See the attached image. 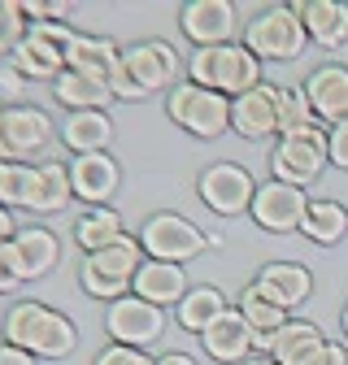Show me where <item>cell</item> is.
Returning a JSON list of instances; mask_svg holds the SVG:
<instances>
[{"instance_id":"cell-1","label":"cell","mask_w":348,"mask_h":365,"mask_svg":"<svg viewBox=\"0 0 348 365\" xmlns=\"http://www.w3.org/2000/svg\"><path fill=\"white\" fill-rule=\"evenodd\" d=\"M0 331H5V344L26 348L31 356H44V361H61L78 344V331H74L70 317L48 309V304H39V300H18L5 313Z\"/></svg>"},{"instance_id":"cell-2","label":"cell","mask_w":348,"mask_h":365,"mask_svg":"<svg viewBox=\"0 0 348 365\" xmlns=\"http://www.w3.org/2000/svg\"><path fill=\"white\" fill-rule=\"evenodd\" d=\"M188 83L222 91L227 101L248 96L252 87H261V61L244 48V43H222V48H196L188 57Z\"/></svg>"},{"instance_id":"cell-3","label":"cell","mask_w":348,"mask_h":365,"mask_svg":"<svg viewBox=\"0 0 348 365\" xmlns=\"http://www.w3.org/2000/svg\"><path fill=\"white\" fill-rule=\"evenodd\" d=\"M144 248H140V235H122L118 244L92 252V257H83V269H78V283L87 296H96V300H122L130 296V283H135V274L144 265Z\"/></svg>"},{"instance_id":"cell-4","label":"cell","mask_w":348,"mask_h":365,"mask_svg":"<svg viewBox=\"0 0 348 365\" xmlns=\"http://www.w3.org/2000/svg\"><path fill=\"white\" fill-rule=\"evenodd\" d=\"M165 113L174 126H183L196 140H218L222 130H231V101L222 91H209L196 83H179L165 96Z\"/></svg>"},{"instance_id":"cell-5","label":"cell","mask_w":348,"mask_h":365,"mask_svg":"<svg viewBox=\"0 0 348 365\" xmlns=\"http://www.w3.org/2000/svg\"><path fill=\"white\" fill-rule=\"evenodd\" d=\"M304 43H309V35H304L292 5H270L244 26V48L257 61H296Z\"/></svg>"},{"instance_id":"cell-6","label":"cell","mask_w":348,"mask_h":365,"mask_svg":"<svg viewBox=\"0 0 348 365\" xmlns=\"http://www.w3.org/2000/svg\"><path fill=\"white\" fill-rule=\"evenodd\" d=\"M140 248L148 261H170V265H183L192 257H200L209 248V235L200 226H192L179 213H153L140 226Z\"/></svg>"},{"instance_id":"cell-7","label":"cell","mask_w":348,"mask_h":365,"mask_svg":"<svg viewBox=\"0 0 348 365\" xmlns=\"http://www.w3.org/2000/svg\"><path fill=\"white\" fill-rule=\"evenodd\" d=\"M327 130L314 126L304 135H283L270 153V170L279 182H292V187H304V182H314L322 170H327Z\"/></svg>"},{"instance_id":"cell-8","label":"cell","mask_w":348,"mask_h":365,"mask_svg":"<svg viewBox=\"0 0 348 365\" xmlns=\"http://www.w3.org/2000/svg\"><path fill=\"white\" fill-rule=\"evenodd\" d=\"M196 192H200V200H205L213 213L235 217V213H248V209H252L257 182H252V174H248L244 165H235V161H213L209 170H200Z\"/></svg>"},{"instance_id":"cell-9","label":"cell","mask_w":348,"mask_h":365,"mask_svg":"<svg viewBox=\"0 0 348 365\" xmlns=\"http://www.w3.org/2000/svg\"><path fill=\"white\" fill-rule=\"evenodd\" d=\"M105 331L113 344H126V348H148L165 335V309L140 300V296H122L105 309Z\"/></svg>"},{"instance_id":"cell-10","label":"cell","mask_w":348,"mask_h":365,"mask_svg":"<svg viewBox=\"0 0 348 365\" xmlns=\"http://www.w3.org/2000/svg\"><path fill=\"white\" fill-rule=\"evenodd\" d=\"M252 222L261 226V231L270 235H287V231H300L304 213H309V196H304V187H292V182H261L257 196H252Z\"/></svg>"},{"instance_id":"cell-11","label":"cell","mask_w":348,"mask_h":365,"mask_svg":"<svg viewBox=\"0 0 348 365\" xmlns=\"http://www.w3.org/2000/svg\"><path fill=\"white\" fill-rule=\"evenodd\" d=\"M122 66L126 74L140 83V91H161V87H179V53L170 48L165 39H144V43H126L122 48Z\"/></svg>"},{"instance_id":"cell-12","label":"cell","mask_w":348,"mask_h":365,"mask_svg":"<svg viewBox=\"0 0 348 365\" xmlns=\"http://www.w3.org/2000/svg\"><path fill=\"white\" fill-rule=\"evenodd\" d=\"M53 135H57L53 118L44 109H35V105H14V109L0 113V140H5V148H9V161L26 165L35 153H44L53 144Z\"/></svg>"},{"instance_id":"cell-13","label":"cell","mask_w":348,"mask_h":365,"mask_svg":"<svg viewBox=\"0 0 348 365\" xmlns=\"http://www.w3.org/2000/svg\"><path fill=\"white\" fill-rule=\"evenodd\" d=\"M179 26L196 48H222V43H235L240 14L231 0H192L179 14Z\"/></svg>"},{"instance_id":"cell-14","label":"cell","mask_w":348,"mask_h":365,"mask_svg":"<svg viewBox=\"0 0 348 365\" xmlns=\"http://www.w3.org/2000/svg\"><path fill=\"white\" fill-rule=\"evenodd\" d=\"M304 101H309L314 118L327 126L348 122V66H339V61L314 66V74L304 78Z\"/></svg>"},{"instance_id":"cell-15","label":"cell","mask_w":348,"mask_h":365,"mask_svg":"<svg viewBox=\"0 0 348 365\" xmlns=\"http://www.w3.org/2000/svg\"><path fill=\"white\" fill-rule=\"evenodd\" d=\"M200 344H205V352H209L213 361H222V365H244V361L257 352V335H252V327L244 322L240 309L218 313L213 322L205 327Z\"/></svg>"},{"instance_id":"cell-16","label":"cell","mask_w":348,"mask_h":365,"mask_svg":"<svg viewBox=\"0 0 348 365\" xmlns=\"http://www.w3.org/2000/svg\"><path fill=\"white\" fill-rule=\"evenodd\" d=\"M252 287L266 296V300H275L279 309L292 313V309H300L304 300L314 296V274L304 269V265H296V261H270V265L257 269Z\"/></svg>"},{"instance_id":"cell-17","label":"cell","mask_w":348,"mask_h":365,"mask_svg":"<svg viewBox=\"0 0 348 365\" xmlns=\"http://www.w3.org/2000/svg\"><path fill=\"white\" fill-rule=\"evenodd\" d=\"M70 182H74V200L101 209L118 192L122 170H118V161L109 153H87V157H74L70 161Z\"/></svg>"},{"instance_id":"cell-18","label":"cell","mask_w":348,"mask_h":365,"mask_svg":"<svg viewBox=\"0 0 348 365\" xmlns=\"http://www.w3.org/2000/svg\"><path fill=\"white\" fill-rule=\"evenodd\" d=\"M231 130L244 140H266L279 135V87H252L248 96L231 101Z\"/></svg>"},{"instance_id":"cell-19","label":"cell","mask_w":348,"mask_h":365,"mask_svg":"<svg viewBox=\"0 0 348 365\" xmlns=\"http://www.w3.org/2000/svg\"><path fill=\"white\" fill-rule=\"evenodd\" d=\"M292 9L318 48H344L348 43V5H339V0H296Z\"/></svg>"},{"instance_id":"cell-20","label":"cell","mask_w":348,"mask_h":365,"mask_svg":"<svg viewBox=\"0 0 348 365\" xmlns=\"http://www.w3.org/2000/svg\"><path fill=\"white\" fill-rule=\"evenodd\" d=\"M118 66H122V48H118L113 39L74 31L70 48H66V70H74V74H87V78H96V83H109Z\"/></svg>"},{"instance_id":"cell-21","label":"cell","mask_w":348,"mask_h":365,"mask_svg":"<svg viewBox=\"0 0 348 365\" xmlns=\"http://www.w3.org/2000/svg\"><path fill=\"white\" fill-rule=\"evenodd\" d=\"M9 66L22 74V78H61L66 74V48L57 39H48L39 26H31L26 31V39L14 48V57H9Z\"/></svg>"},{"instance_id":"cell-22","label":"cell","mask_w":348,"mask_h":365,"mask_svg":"<svg viewBox=\"0 0 348 365\" xmlns=\"http://www.w3.org/2000/svg\"><path fill=\"white\" fill-rule=\"evenodd\" d=\"M188 292L192 287H188L183 265H170V261H144L140 274H135V283H130V296H140V300H148L157 309H170V304L179 309V300Z\"/></svg>"},{"instance_id":"cell-23","label":"cell","mask_w":348,"mask_h":365,"mask_svg":"<svg viewBox=\"0 0 348 365\" xmlns=\"http://www.w3.org/2000/svg\"><path fill=\"white\" fill-rule=\"evenodd\" d=\"M61 144H66L74 157H87V153H109V144H113V118H109L105 109L66 113V122H61Z\"/></svg>"},{"instance_id":"cell-24","label":"cell","mask_w":348,"mask_h":365,"mask_svg":"<svg viewBox=\"0 0 348 365\" xmlns=\"http://www.w3.org/2000/svg\"><path fill=\"white\" fill-rule=\"evenodd\" d=\"M322 344H327V335L314 322H296V317H287V327H279L270 339H257V352L275 356L279 365H300L304 356H314Z\"/></svg>"},{"instance_id":"cell-25","label":"cell","mask_w":348,"mask_h":365,"mask_svg":"<svg viewBox=\"0 0 348 365\" xmlns=\"http://www.w3.org/2000/svg\"><path fill=\"white\" fill-rule=\"evenodd\" d=\"M14 252H18L22 274H26V283H31V279L53 274V265L61 261V240L48 231V226H22V231L14 235Z\"/></svg>"},{"instance_id":"cell-26","label":"cell","mask_w":348,"mask_h":365,"mask_svg":"<svg viewBox=\"0 0 348 365\" xmlns=\"http://www.w3.org/2000/svg\"><path fill=\"white\" fill-rule=\"evenodd\" d=\"M53 96H57V105H66V113H83V109H105L109 113V105H113L109 83H96V78L74 74V70H66L53 83Z\"/></svg>"},{"instance_id":"cell-27","label":"cell","mask_w":348,"mask_h":365,"mask_svg":"<svg viewBox=\"0 0 348 365\" xmlns=\"http://www.w3.org/2000/svg\"><path fill=\"white\" fill-rule=\"evenodd\" d=\"M126 231H122V217H118V209H109V205H101V209H87V213H78L74 217V244L92 257V252H101V248H109V244H118Z\"/></svg>"},{"instance_id":"cell-28","label":"cell","mask_w":348,"mask_h":365,"mask_svg":"<svg viewBox=\"0 0 348 365\" xmlns=\"http://www.w3.org/2000/svg\"><path fill=\"white\" fill-rule=\"evenodd\" d=\"M300 231L309 235L314 244L331 248V244H339L348 235V209L339 200H309V213H304Z\"/></svg>"},{"instance_id":"cell-29","label":"cell","mask_w":348,"mask_h":365,"mask_svg":"<svg viewBox=\"0 0 348 365\" xmlns=\"http://www.w3.org/2000/svg\"><path fill=\"white\" fill-rule=\"evenodd\" d=\"M231 304H227V296L218 292V287H192L183 300H179V309H174V317H179V327L183 331H196V335H205V327L213 322L218 313H227Z\"/></svg>"},{"instance_id":"cell-30","label":"cell","mask_w":348,"mask_h":365,"mask_svg":"<svg viewBox=\"0 0 348 365\" xmlns=\"http://www.w3.org/2000/svg\"><path fill=\"white\" fill-rule=\"evenodd\" d=\"M235 309L244 313V322L252 327V335H257V339H270L279 327H287V309H279L275 300H266L252 283L244 287V296H240V304H235Z\"/></svg>"},{"instance_id":"cell-31","label":"cell","mask_w":348,"mask_h":365,"mask_svg":"<svg viewBox=\"0 0 348 365\" xmlns=\"http://www.w3.org/2000/svg\"><path fill=\"white\" fill-rule=\"evenodd\" d=\"M314 126H318V118H314L309 101H304V87H283L279 91V140L283 135H304Z\"/></svg>"},{"instance_id":"cell-32","label":"cell","mask_w":348,"mask_h":365,"mask_svg":"<svg viewBox=\"0 0 348 365\" xmlns=\"http://www.w3.org/2000/svg\"><path fill=\"white\" fill-rule=\"evenodd\" d=\"M31 22L22 18V5L18 0H0V57H14V48L26 39Z\"/></svg>"},{"instance_id":"cell-33","label":"cell","mask_w":348,"mask_h":365,"mask_svg":"<svg viewBox=\"0 0 348 365\" xmlns=\"http://www.w3.org/2000/svg\"><path fill=\"white\" fill-rule=\"evenodd\" d=\"M26 283V274H22V261L14 252V240L9 244H0V296H9Z\"/></svg>"},{"instance_id":"cell-34","label":"cell","mask_w":348,"mask_h":365,"mask_svg":"<svg viewBox=\"0 0 348 365\" xmlns=\"http://www.w3.org/2000/svg\"><path fill=\"white\" fill-rule=\"evenodd\" d=\"M96 365H157L144 348H126V344H109L96 352Z\"/></svg>"},{"instance_id":"cell-35","label":"cell","mask_w":348,"mask_h":365,"mask_svg":"<svg viewBox=\"0 0 348 365\" xmlns=\"http://www.w3.org/2000/svg\"><path fill=\"white\" fill-rule=\"evenodd\" d=\"M327 157H331V165L348 170V122H339V126L327 130Z\"/></svg>"},{"instance_id":"cell-36","label":"cell","mask_w":348,"mask_h":365,"mask_svg":"<svg viewBox=\"0 0 348 365\" xmlns=\"http://www.w3.org/2000/svg\"><path fill=\"white\" fill-rule=\"evenodd\" d=\"M22 91H26V78H22L14 66H5V70H0V101L14 109V105L22 101Z\"/></svg>"},{"instance_id":"cell-37","label":"cell","mask_w":348,"mask_h":365,"mask_svg":"<svg viewBox=\"0 0 348 365\" xmlns=\"http://www.w3.org/2000/svg\"><path fill=\"white\" fill-rule=\"evenodd\" d=\"M109 91H113V101H140L144 91H140V83L126 74V66H118L113 70V78H109Z\"/></svg>"},{"instance_id":"cell-38","label":"cell","mask_w":348,"mask_h":365,"mask_svg":"<svg viewBox=\"0 0 348 365\" xmlns=\"http://www.w3.org/2000/svg\"><path fill=\"white\" fill-rule=\"evenodd\" d=\"M300 365H348V348H344V344H331V339H327V344H322V348H318L314 356H304Z\"/></svg>"},{"instance_id":"cell-39","label":"cell","mask_w":348,"mask_h":365,"mask_svg":"<svg viewBox=\"0 0 348 365\" xmlns=\"http://www.w3.org/2000/svg\"><path fill=\"white\" fill-rule=\"evenodd\" d=\"M39 356H31L26 348H14V344H5L0 348V365H35Z\"/></svg>"},{"instance_id":"cell-40","label":"cell","mask_w":348,"mask_h":365,"mask_svg":"<svg viewBox=\"0 0 348 365\" xmlns=\"http://www.w3.org/2000/svg\"><path fill=\"white\" fill-rule=\"evenodd\" d=\"M18 235V222H14V209H5L0 205V244H9Z\"/></svg>"},{"instance_id":"cell-41","label":"cell","mask_w":348,"mask_h":365,"mask_svg":"<svg viewBox=\"0 0 348 365\" xmlns=\"http://www.w3.org/2000/svg\"><path fill=\"white\" fill-rule=\"evenodd\" d=\"M157 365H196L188 352H165V356H157Z\"/></svg>"},{"instance_id":"cell-42","label":"cell","mask_w":348,"mask_h":365,"mask_svg":"<svg viewBox=\"0 0 348 365\" xmlns=\"http://www.w3.org/2000/svg\"><path fill=\"white\" fill-rule=\"evenodd\" d=\"M244 365H279V361H275V356H248Z\"/></svg>"},{"instance_id":"cell-43","label":"cell","mask_w":348,"mask_h":365,"mask_svg":"<svg viewBox=\"0 0 348 365\" xmlns=\"http://www.w3.org/2000/svg\"><path fill=\"white\" fill-rule=\"evenodd\" d=\"M339 327H344V335H348V304H344V313H339Z\"/></svg>"},{"instance_id":"cell-44","label":"cell","mask_w":348,"mask_h":365,"mask_svg":"<svg viewBox=\"0 0 348 365\" xmlns=\"http://www.w3.org/2000/svg\"><path fill=\"white\" fill-rule=\"evenodd\" d=\"M5 165H9V161H0V178H5Z\"/></svg>"},{"instance_id":"cell-45","label":"cell","mask_w":348,"mask_h":365,"mask_svg":"<svg viewBox=\"0 0 348 365\" xmlns=\"http://www.w3.org/2000/svg\"><path fill=\"white\" fill-rule=\"evenodd\" d=\"M0 339H5V331H0ZM0 348H5V344H0Z\"/></svg>"},{"instance_id":"cell-46","label":"cell","mask_w":348,"mask_h":365,"mask_svg":"<svg viewBox=\"0 0 348 365\" xmlns=\"http://www.w3.org/2000/svg\"><path fill=\"white\" fill-rule=\"evenodd\" d=\"M0 113H5V109H0Z\"/></svg>"}]
</instances>
